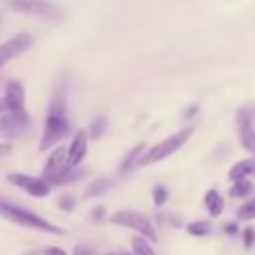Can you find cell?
Returning a JSON list of instances; mask_svg holds the SVG:
<instances>
[{"mask_svg":"<svg viewBox=\"0 0 255 255\" xmlns=\"http://www.w3.org/2000/svg\"><path fill=\"white\" fill-rule=\"evenodd\" d=\"M30 118L24 112H4L0 114V139L8 141V139H16L20 135H24L26 131H30Z\"/></svg>","mask_w":255,"mask_h":255,"instance_id":"5","label":"cell"},{"mask_svg":"<svg viewBox=\"0 0 255 255\" xmlns=\"http://www.w3.org/2000/svg\"><path fill=\"white\" fill-rule=\"evenodd\" d=\"M90 217H92V221L102 223L104 217H106V207H104V205H94L92 211H90Z\"/></svg>","mask_w":255,"mask_h":255,"instance_id":"25","label":"cell"},{"mask_svg":"<svg viewBox=\"0 0 255 255\" xmlns=\"http://www.w3.org/2000/svg\"><path fill=\"white\" fill-rule=\"evenodd\" d=\"M70 131V122H68V106H66V88L58 86L52 94L50 108L44 120V131L40 139V149L46 151L54 147L58 141H62Z\"/></svg>","mask_w":255,"mask_h":255,"instance_id":"1","label":"cell"},{"mask_svg":"<svg viewBox=\"0 0 255 255\" xmlns=\"http://www.w3.org/2000/svg\"><path fill=\"white\" fill-rule=\"evenodd\" d=\"M253 243H255V227H245L243 229V245L249 249V247H253Z\"/></svg>","mask_w":255,"mask_h":255,"instance_id":"26","label":"cell"},{"mask_svg":"<svg viewBox=\"0 0 255 255\" xmlns=\"http://www.w3.org/2000/svg\"><path fill=\"white\" fill-rule=\"evenodd\" d=\"M110 221L114 225H122V227H129L133 229L137 235H143L145 239H149L151 243L157 241V233H155V227L151 223V219L141 213V211H135V209H122V211H116L114 215H110Z\"/></svg>","mask_w":255,"mask_h":255,"instance_id":"4","label":"cell"},{"mask_svg":"<svg viewBox=\"0 0 255 255\" xmlns=\"http://www.w3.org/2000/svg\"><path fill=\"white\" fill-rule=\"evenodd\" d=\"M12 151V145L8 143V141H2L0 143V155H6V153H10Z\"/></svg>","mask_w":255,"mask_h":255,"instance_id":"29","label":"cell"},{"mask_svg":"<svg viewBox=\"0 0 255 255\" xmlns=\"http://www.w3.org/2000/svg\"><path fill=\"white\" fill-rule=\"evenodd\" d=\"M197 110H199V106H191V108H189V110L185 112V116H187V118H191V116H193V114H195Z\"/></svg>","mask_w":255,"mask_h":255,"instance_id":"32","label":"cell"},{"mask_svg":"<svg viewBox=\"0 0 255 255\" xmlns=\"http://www.w3.org/2000/svg\"><path fill=\"white\" fill-rule=\"evenodd\" d=\"M253 116H255V112H253Z\"/></svg>","mask_w":255,"mask_h":255,"instance_id":"34","label":"cell"},{"mask_svg":"<svg viewBox=\"0 0 255 255\" xmlns=\"http://www.w3.org/2000/svg\"><path fill=\"white\" fill-rule=\"evenodd\" d=\"M32 34L28 32H18L12 38H8L6 42L0 44V68L4 64H8L10 60H14L16 56H20L22 52H26L32 46Z\"/></svg>","mask_w":255,"mask_h":255,"instance_id":"7","label":"cell"},{"mask_svg":"<svg viewBox=\"0 0 255 255\" xmlns=\"http://www.w3.org/2000/svg\"><path fill=\"white\" fill-rule=\"evenodd\" d=\"M70 163H68V153H66V147H56L50 155H48V159H46V163H44V169H42V177L48 181V183H52L66 167H68Z\"/></svg>","mask_w":255,"mask_h":255,"instance_id":"10","label":"cell"},{"mask_svg":"<svg viewBox=\"0 0 255 255\" xmlns=\"http://www.w3.org/2000/svg\"><path fill=\"white\" fill-rule=\"evenodd\" d=\"M72 255H98V253H96V249H94V247H90V245H82V243H78V245L74 247V251H72Z\"/></svg>","mask_w":255,"mask_h":255,"instance_id":"27","label":"cell"},{"mask_svg":"<svg viewBox=\"0 0 255 255\" xmlns=\"http://www.w3.org/2000/svg\"><path fill=\"white\" fill-rule=\"evenodd\" d=\"M237 131H239V143L241 147L255 155V126H253V120H251V114L249 110L241 108L237 112Z\"/></svg>","mask_w":255,"mask_h":255,"instance_id":"8","label":"cell"},{"mask_svg":"<svg viewBox=\"0 0 255 255\" xmlns=\"http://www.w3.org/2000/svg\"><path fill=\"white\" fill-rule=\"evenodd\" d=\"M143 149H145V143H137L135 147H131V149L128 151V155L124 157V161H122V165H120V171L126 173V171H129L131 167H135L137 161H139V157H141V153H143Z\"/></svg>","mask_w":255,"mask_h":255,"instance_id":"17","label":"cell"},{"mask_svg":"<svg viewBox=\"0 0 255 255\" xmlns=\"http://www.w3.org/2000/svg\"><path fill=\"white\" fill-rule=\"evenodd\" d=\"M104 129H106V118H102V116L94 118L92 124H90V135L96 139V137H100L104 133Z\"/></svg>","mask_w":255,"mask_h":255,"instance_id":"23","label":"cell"},{"mask_svg":"<svg viewBox=\"0 0 255 255\" xmlns=\"http://www.w3.org/2000/svg\"><path fill=\"white\" fill-rule=\"evenodd\" d=\"M44 255H68V253L64 249H60V247H48L44 251Z\"/></svg>","mask_w":255,"mask_h":255,"instance_id":"28","label":"cell"},{"mask_svg":"<svg viewBox=\"0 0 255 255\" xmlns=\"http://www.w3.org/2000/svg\"><path fill=\"white\" fill-rule=\"evenodd\" d=\"M225 233L227 235H235L237 233V223H227L225 225Z\"/></svg>","mask_w":255,"mask_h":255,"instance_id":"30","label":"cell"},{"mask_svg":"<svg viewBox=\"0 0 255 255\" xmlns=\"http://www.w3.org/2000/svg\"><path fill=\"white\" fill-rule=\"evenodd\" d=\"M0 215H2L4 219H8V221L16 223V225H22V227L38 229V231H44V233H58V235L66 233L62 227H58V225L46 221L44 217H40V215L28 211V209H24V207H18V205H14V203H8V201H4V199H0Z\"/></svg>","mask_w":255,"mask_h":255,"instance_id":"2","label":"cell"},{"mask_svg":"<svg viewBox=\"0 0 255 255\" xmlns=\"http://www.w3.org/2000/svg\"><path fill=\"white\" fill-rule=\"evenodd\" d=\"M167 197H169L167 187L161 185V183H157V185L153 187V203H155V207H163L165 201H167Z\"/></svg>","mask_w":255,"mask_h":255,"instance_id":"22","label":"cell"},{"mask_svg":"<svg viewBox=\"0 0 255 255\" xmlns=\"http://www.w3.org/2000/svg\"><path fill=\"white\" fill-rule=\"evenodd\" d=\"M8 181L12 185H16L18 189H24L32 197L50 195V183L44 177H36V175H28V173H18L16 171V173H8Z\"/></svg>","mask_w":255,"mask_h":255,"instance_id":"6","label":"cell"},{"mask_svg":"<svg viewBox=\"0 0 255 255\" xmlns=\"http://www.w3.org/2000/svg\"><path fill=\"white\" fill-rule=\"evenodd\" d=\"M106 255H133V253H128V251H110Z\"/></svg>","mask_w":255,"mask_h":255,"instance_id":"33","label":"cell"},{"mask_svg":"<svg viewBox=\"0 0 255 255\" xmlns=\"http://www.w3.org/2000/svg\"><path fill=\"white\" fill-rule=\"evenodd\" d=\"M237 217L239 219H255V199H247L237 207Z\"/></svg>","mask_w":255,"mask_h":255,"instance_id":"21","label":"cell"},{"mask_svg":"<svg viewBox=\"0 0 255 255\" xmlns=\"http://www.w3.org/2000/svg\"><path fill=\"white\" fill-rule=\"evenodd\" d=\"M203 203H205V209L211 217H219L223 213V207H225V201L221 197V193L217 189H207L205 195H203Z\"/></svg>","mask_w":255,"mask_h":255,"instance_id":"15","label":"cell"},{"mask_svg":"<svg viewBox=\"0 0 255 255\" xmlns=\"http://www.w3.org/2000/svg\"><path fill=\"white\" fill-rule=\"evenodd\" d=\"M88 175V169L86 167H80V165H68L50 185H68V183H76L80 179H84Z\"/></svg>","mask_w":255,"mask_h":255,"instance_id":"14","label":"cell"},{"mask_svg":"<svg viewBox=\"0 0 255 255\" xmlns=\"http://www.w3.org/2000/svg\"><path fill=\"white\" fill-rule=\"evenodd\" d=\"M110 187H112V179H110V177H96L92 183H88L84 195H86V197H100V195H104Z\"/></svg>","mask_w":255,"mask_h":255,"instance_id":"16","label":"cell"},{"mask_svg":"<svg viewBox=\"0 0 255 255\" xmlns=\"http://www.w3.org/2000/svg\"><path fill=\"white\" fill-rule=\"evenodd\" d=\"M191 133H193V128H191V126H185V128L177 129L175 133L167 135L165 139L157 141V143H155V145H151L147 151H143V153H141V157H139V161H137V165L157 163V161H161V159H165V157L173 155L175 151H179V149L187 143V139L191 137Z\"/></svg>","mask_w":255,"mask_h":255,"instance_id":"3","label":"cell"},{"mask_svg":"<svg viewBox=\"0 0 255 255\" xmlns=\"http://www.w3.org/2000/svg\"><path fill=\"white\" fill-rule=\"evenodd\" d=\"M227 175H229V179H233V181L245 179V177H249V175H255V155L245 157V159H239L237 163H233Z\"/></svg>","mask_w":255,"mask_h":255,"instance_id":"13","label":"cell"},{"mask_svg":"<svg viewBox=\"0 0 255 255\" xmlns=\"http://www.w3.org/2000/svg\"><path fill=\"white\" fill-rule=\"evenodd\" d=\"M185 231L193 237H205L211 233V221L207 219H199V221H191L185 225Z\"/></svg>","mask_w":255,"mask_h":255,"instance_id":"20","label":"cell"},{"mask_svg":"<svg viewBox=\"0 0 255 255\" xmlns=\"http://www.w3.org/2000/svg\"><path fill=\"white\" fill-rule=\"evenodd\" d=\"M4 100L10 112H24V86L16 80L8 82L4 88Z\"/></svg>","mask_w":255,"mask_h":255,"instance_id":"12","label":"cell"},{"mask_svg":"<svg viewBox=\"0 0 255 255\" xmlns=\"http://www.w3.org/2000/svg\"><path fill=\"white\" fill-rule=\"evenodd\" d=\"M131 253L133 255H157L149 243V239H145L143 235H133L131 237Z\"/></svg>","mask_w":255,"mask_h":255,"instance_id":"18","label":"cell"},{"mask_svg":"<svg viewBox=\"0 0 255 255\" xmlns=\"http://www.w3.org/2000/svg\"><path fill=\"white\" fill-rule=\"evenodd\" d=\"M86 151H88V133L84 129H76L70 145L66 147V153H68V163L70 165H80L82 159L86 157Z\"/></svg>","mask_w":255,"mask_h":255,"instance_id":"11","label":"cell"},{"mask_svg":"<svg viewBox=\"0 0 255 255\" xmlns=\"http://www.w3.org/2000/svg\"><path fill=\"white\" fill-rule=\"evenodd\" d=\"M10 8L20 14H34V16H56V6L50 0H10Z\"/></svg>","mask_w":255,"mask_h":255,"instance_id":"9","label":"cell"},{"mask_svg":"<svg viewBox=\"0 0 255 255\" xmlns=\"http://www.w3.org/2000/svg\"><path fill=\"white\" fill-rule=\"evenodd\" d=\"M253 189H255V185L245 177V179L233 181V185L229 187V195H231V197H247V195L253 193Z\"/></svg>","mask_w":255,"mask_h":255,"instance_id":"19","label":"cell"},{"mask_svg":"<svg viewBox=\"0 0 255 255\" xmlns=\"http://www.w3.org/2000/svg\"><path fill=\"white\" fill-rule=\"evenodd\" d=\"M4 112H8V106H6L4 96H0V114H4Z\"/></svg>","mask_w":255,"mask_h":255,"instance_id":"31","label":"cell"},{"mask_svg":"<svg viewBox=\"0 0 255 255\" xmlns=\"http://www.w3.org/2000/svg\"><path fill=\"white\" fill-rule=\"evenodd\" d=\"M58 207L64 209V211H74V207H76V197H74L72 193H62V195L58 197Z\"/></svg>","mask_w":255,"mask_h":255,"instance_id":"24","label":"cell"}]
</instances>
